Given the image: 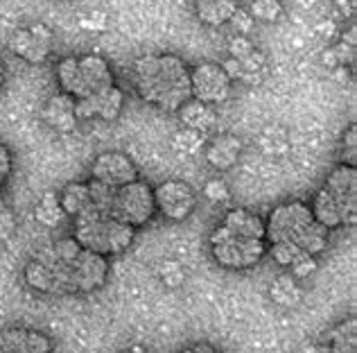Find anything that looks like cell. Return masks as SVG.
<instances>
[{
    "label": "cell",
    "mask_w": 357,
    "mask_h": 353,
    "mask_svg": "<svg viewBox=\"0 0 357 353\" xmlns=\"http://www.w3.org/2000/svg\"><path fill=\"white\" fill-rule=\"evenodd\" d=\"M109 258L84 249L73 236L54 240L25 265V283L39 294H91L107 285Z\"/></svg>",
    "instance_id": "obj_1"
},
{
    "label": "cell",
    "mask_w": 357,
    "mask_h": 353,
    "mask_svg": "<svg viewBox=\"0 0 357 353\" xmlns=\"http://www.w3.org/2000/svg\"><path fill=\"white\" fill-rule=\"evenodd\" d=\"M267 254L280 267H292L305 256H319L328 249L331 231L321 227L307 202L292 200L278 204L265 220Z\"/></svg>",
    "instance_id": "obj_2"
},
{
    "label": "cell",
    "mask_w": 357,
    "mask_h": 353,
    "mask_svg": "<svg viewBox=\"0 0 357 353\" xmlns=\"http://www.w3.org/2000/svg\"><path fill=\"white\" fill-rule=\"evenodd\" d=\"M213 261L231 272L256 267L267 256L265 220L251 209H231L208 236Z\"/></svg>",
    "instance_id": "obj_3"
},
{
    "label": "cell",
    "mask_w": 357,
    "mask_h": 353,
    "mask_svg": "<svg viewBox=\"0 0 357 353\" xmlns=\"http://www.w3.org/2000/svg\"><path fill=\"white\" fill-rule=\"evenodd\" d=\"M131 82L138 98L167 114H176L190 93V66L172 52H149L131 66Z\"/></svg>",
    "instance_id": "obj_4"
},
{
    "label": "cell",
    "mask_w": 357,
    "mask_h": 353,
    "mask_svg": "<svg viewBox=\"0 0 357 353\" xmlns=\"http://www.w3.org/2000/svg\"><path fill=\"white\" fill-rule=\"evenodd\" d=\"M310 211L328 231L353 227L357 222V170L355 165L340 163L326 176L314 193Z\"/></svg>",
    "instance_id": "obj_5"
},
{
    "label": "cell",
    "mask_w": 357,
    "mask_h": 353,
    "mask_svg": "<svg viewBox=\"0 0 357 353\" xmlns=\"http://www.w3.org/2000/svg\"><path fill=\"white\" fill-rule=\"evenodd\" d=\"M136 229L120 222L111 213H86V216L73 218V238L100 256H118L127 252L134 243Z\"/></svg>",
    "instance_id": "obj_6"
},
{
    "label": "cell",
    "mask_w": 357,
    "mask_h": 353,
    "mask_svg": "<svg viewBox=\"0 0 357 353\" xmlns=\"http://www.w3.org/2000/svg\"><path fill=\"white\" fill-rule=\"evenodd\" d=\"M54 77L61 93L73 100L89 98L116 84V75L111 63L102 54H82V57H63L57 61Z\"/></svg>",
    "instance_id": "obj_7"
},
{
    "label": "cell",
    "mask_w": 357,
    "mask_h": 353,
    "mask_svg": "<svg viewBox=\"0 0 357 353\" xmlns=\"http://www.w3.org/2000/svg\"><path fill=\"white\" fill-rule=\"evenodd\" d=\"M111 216L134 229L145 227L156 216L154 188L143 179L120 186L116 188L114 204H111Z\"/></svg>",
    "instance_id": "obj_8"
},
{
    "label": "cell",
    "mask_w": 357,
    "mask_h": 353,
    "mask_svg": "<svg viewBox=\"0 0 357 353\" xmlns=\"http://www.w3.org/2000/svg\"><path fill=\"white\" fill-rule=\"evenodd\" d=\"M233 89V80L224 70L222 63L215 61H202L190 68V93L192 100H199L204 105H220Z\"/></svg>",
    "instance_id": "obj_9"
},
{
    "label": "cell",
    "mask_w": 357,
    "mask_h": 353,
    "mask_svg": "<svg viewBox=\"0 0 357 353\" xmlns=\"http://www.w3.org/2000/svg\"><path fill=\"white\" fill-rule=\"evenodd\" d=\"M156 213H161L165 220L181 222L190 218L197 209V193L183 179H165L154 188Z\"/></svg>",
    "instance_id": "obj_10"
},
{
    "label": "cell",
    "mask_w": 357,
    "mask_h": 353,
    "mask_svg": "<svg viewBox=\"0 0 357 353\" xmlns=\"http://www.w3.org/2000/svg\"><path fill=\"white\" fill-rule=\"evenodd\" d=\"M52 30L43 23L16 27L9 36V50L27 63H43L52 52Z\"/></svg>",
    "instance_id": "obj_11"
},
{
    "label": "cell",
    "mask_w": 357,
    "mask_h": 353,
    "mask_svg": "<svg viewBox=\"0 0 357 353\" xmlns=\"http://www.w3.org/2000/svg\"><path fill=\"white\" fill-rule=\"evenodd\" d=\"M91 179L105 183L109 188H120V186H127L138 179V165L125 152H102L91 165Z\"/></svg>",
    "instance_id": "obj_12"
},
{
    "label": "cell",
    "mask_w": 357,
    "mask_h": 353,
    "mask_svg": "<svg viewBox=\"0 0 357 353\" xmlns=\"http://www.w3.org/2000/svg\"><path fill=\"white\" fill-rule=\"evenodd\" d=\"M125 105V91L118 84L109 87L100 93H93L89 98L75 100V118L79 120H91V118H100V120H116Z\"/></svg>",
    "instance_id": "obj_13"
},
{
    "label": "cell",
    "mask_w": 357,
    "mask_h": 353,
    "mask_svg": "<svg viewBox=\"0 0 357 353\" xmlns=\"http://www.w3.org/2000/svg\"><path fill=\"white\" fill-rule=\"evenodd\" d=\"M0 353H54V345L36 329L9 326L0 329Z\"/></svg>",
    "instance_id": "obj_14"
},
{
    "label": "cell",
    "mask_w": 357,
    "mask_h": 353,
    "mask_svg": "<svg viewBox=\"0 0 357 353\" xmlns=\"http://www.w3.org/2000/svg\"><path fill=\"white\" fill-rule=\"evenodd\" d=\"M240 154H242V141L233 134L213 136L211 141L206 143V150H204V156H206V161H208V165L220 172L231 170L233 165L240 161Z\"/></svg>",
    "instance_id": "obj_15"
},
{
    "label": "cell",
    "mask_w": 357,
    "mask_h": 353,
    "mask_svg": "<svg viewBox=\"0 0 357 353\" xmlns=\"http://www.w3.org/2000/svg\"><path fill=\"white\" fill-rule=\"evenodd\" d=\"M43 123L48 125L54 132H73L77 125L75 118V100L66 93H57L52 96L43 107Z\"/></svg>",
    "instance_id": "obj_16"
},
{
    "label": "cell",
    "mask_w": 357,
    "mask_h": 353,
    "mask_svg": "<svg viewBox=\"0 0 357 353\" xmlns=\"http://www.w3.org/2000/svg\"><path fill=\"white\" fill-rule=\"evenodd\" d=\"M319 342L328 353H357V320L349 315L342 322H337L333 329H328Z\"/></svg>",
    "instance_id": "obj_17"
},
{
    "label": "cell",
    "mask_w": 357,
    "mask_h": 353,
    "mask_svg": "<svg viewBox=\"0 0 357 353\" xmlns=\"http://www.w3.org/2000/svg\"><path fill=\"white\" fill-rule=\"evenodd\" d=\"M59 202L66 218H79L93 211V193L89 181H70L59 190Z\"/></svg>",
    "instance_id": "obj_18"
},
{
    "label": "cell",
    "mask_w": 357,
    "mask_h": 353,
    "mask_svg": "<svg viewBox=\"0 0 357 353\" xmlns=\"http://www.w3.org/2000/svg\"><path fill=\"white\" fill-rule=\"evenodd\" d=\"M238 0H195L197 18L208 27L231 23V18L238 14Z\"/></svg>",
    "instance_id": "obj_19"
},
{
    "label": "cell",
    "mask_w": 357,
    "mask_h": 353,
    "mask_svg": "<svg viewBox=\"0 0 357 353\" xmlns=\"http://www.w3.org/2000/svg\"><path fill=\"white\" fill-rule=\"evenodd\" d=\"M178 118L185 129H195V132H202L206 134L215 123V114H213V107L211 105H204L199 100H188L185 105L176 111Z\"/></svg>",
    "instance_id": "obj_20"
},
{
    "label": "cell",
    "mask_w": 357,
    "mask_h": 353,
    "mask_svg": "<svg viewBox=\"0 0 357 353\" xmlns=\"http://www.w3.org/2000/svg\"><path fill=\"white\" fill-rule=\"evenodd\" d=\"M34 218L39 225L54 229V227H61L63 220H66V213L61 209V202H59V193H45L43 197L36 202L34 206Z\"/></svg>",
    "instance_id": "obj_21"
},
{
    "label": "cell",
    "mask_w": 357,
    "mask_h": 353,
    "mask_svg": "<svg viewBox=\"0 0 357 353\" xmlns=\"http://www.w3.org/2000/svg\"><path fill=\"white\" fill-rule=\"evenodd\" d=\"M271 299L280 306H296L303 299V290L298 287V278L292 274H280L274 283H271Z\"/></svg>",
    "instance_id": "obj_22"
},
{
    "label": "cell",
    "mask_w": 357,
    "mask_h": 353,
    "mask_svg": "<svg viewBox=\"0 0 357 353\" xmlns=\"http://www.w3.org/2000/svg\"><path fill=\"white\" fill-rule=\"evenodd\" d=\"M283 14V3L280 0H251V18L262 23H274Z\"/></svg>",
    "instance_id": "obj_23"
},
{
    "label": "cell",
    "mask_w": 357,
    "mask_h": 353,
    "mask_svg": "<svg viewBox=\"0 0 357 353\" xmlns=\"http://www.w3.org/2000/svg\"><path fill=\"white\" fill-rule=\"evenodd\" d=\"M16 231V218L14 211L9 206V202L5 200V195L0 193V245H5Z\"/></svg>",
    "instance_id": "obj_24"
},
{
    "label": "cell",
    "mask_w": 357,
    "mask_h": 353,
    "mask_svg": "<svg viewBox=\"0 0 357 353\" xmlns=\"http://www.w3.org/2000/svg\"><path fill=\"white\" fill-rule=\"evenodd\" d=\"M342 163L357 165V125L353 123L342 138Z\"/></svg>",
    "instance_id": "obj_25"
},
{
    "label": "cell",
    "mask_w": 357,
    "mask_h": 353,
    "mask_svg": "<svg viewBox=\"0 0 357 353\" xmlns=\"http://www.w3.org/2000/svg\"><path fill=\"white\" fill-rule=\"evenodd\" d=\"M14 172V152L7 143H0V190L5 188Z\"/></svg>",
    "instance_id": "obj_26"
},
{
    "label": "cell",
    "mask_w": 357,
    "mask_h": 353,
    "mask_svg": "<svg viewBox=\"0 0 357 353\" xmlns=\"http://www.w3.org/2000/svg\"><path fill=\"white\" fill-rule=\"evenodd\" d=\"M204 195H206V200H211V202H215V204L229 202V197H231V193H229V188H227V183H224L222 179H213V181L206 183Z\"/></svg>",
    "instance_id": "obj_27"
},
{
    "label": "cell",
    "mask_w": 357,
    "mask_h": 353,
    "mask_svg": "<svg viewBox=\"0 0 357 353\" xmlns=\"http://www.w3.org/2000/svg\"><path fill=\"white\" fill-rule=\"evenodd\" d=\"M256 50V45H253L247 36H233L231 43H229V52H231V59H244V57H249V54Z\"/></svg>",
    "instance_id": "obj_28"
},
{
    "label": "cell",
    "mask_w": 357,
    "mask_h": 353,
    "mask_svg": "<svg viewBox=\"0 0 357 353\" xmlns=\"http://www.w3.org/2000/svg\"><path fill=\"white\" fill-rule=\"evenodd\" d=\"M176 353H224L220 347H215L213 342H195L190 347L178 349Z\"/></svg>",
    "instance_id": "obj_29"
},
{
    "label": "cell",
    "mask_w": 357,
    "mask_h": 353,
    "mask_svg": "<svg viewBox=\"0 0 357 353\" xmlns=\"http://www.w3.org/2000/svg\"><path fill=\"white\" fill-rule=\"evenodd\" d=\"M303 353H328V351H326V347L321 345V342L317 340V342H312V345H310V347H305V349H303Z\"/></svg>",
    "instance_id": "obj_30"
},
{
    "label": "cell",
    "mask_w": 357,
    "mask_h": 353,
    "mask_svg": "<svg viewBox=\"0 0 357 353\" xmlns=\"http://www.w3.org/2000/svg\"><path fill=\"white\" fill-rule=\"evenodd\" d=\"M5 77H7V68H5V59L0 57V91L5 87Z\"/></svg>",
    "instance_id": "obj_31"
},
{
    "label": "cell",
    "mask_w": 357,
    "mask_h": 353,
    "mask_svg": "<svg viewBox=\"0 0 357 353\" xmlns=\"http://www.w3.org/2000/svg\"><path fill=\"white\" fill-rule=\"evenodd\" d=\"M120 353H149L145 347H138V345H134V347H127V349H122Z\"/></svg>",
    "instance_id": "obj_32"
},
{
    "label": "cell",
    "mask_w": 357,
    "mask_h": 353,
    "mask_svg": "<svg viewBox=\"0 0 357 353\" xmlns=\"http://www.w3.org/2000/svg\"><path fill=\"white\" fill-rule=\"evenodd\" d=\"M61 3H75V0H61Z\"/></svg>",
    "instance_id": "obj_33"
}]
</instances>
